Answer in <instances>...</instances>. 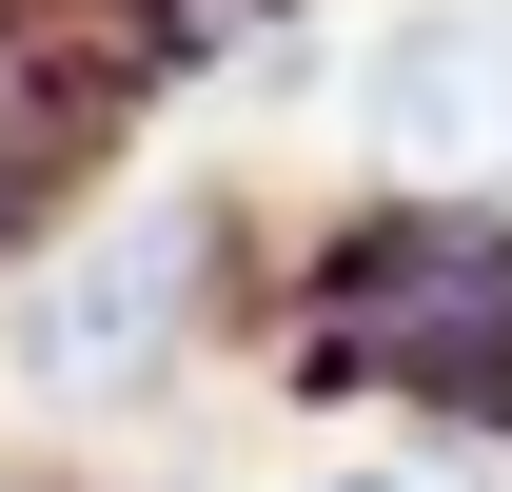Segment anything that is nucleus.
Masks as SVG:
<instances>
[{
  "mask_svg": "<svg viewBox=\"0 0 512 492\" xmlns=\"http://www.w3.org/2000/svg\"><path fill=\"white\" fill-rule=\"evenodd\" d=\"M276 374L316 414H414V433H512V197L375 178L276 256Z\"/></svg>",
  "mask_w": 512,
  "mask_h": 492,
  "instance_id": "nucleus-1",
  "label": "nucleus"
},
{
  "mask_svg": "<svg viewBox=\"0 0 512 492\" xmlns=\"http://www.w3.org/2000/svg\"><path fill=\"white\" fill-rule=\"evenodd\" d=\"M237 296V197L217 178H119L79 197V217H40L20 237V276H0V394L20 414H138L158 374H197V335Z\"/></svg>",
  "mask_w": 512,
  "mask_h": 492,
  "instance_id": "nucleus-2",
  "label": "nucleus"
},
{
  "mask_svg": "<svg viewBox=\"0 0 512 492\" xmlns=\"http://www.w3.org/2000/svg\"><path fill=\"white\" fill-rule=\"evenodd\" d=\"M335 99H355V138H375V178L512 197V0H394Z\"/></svg>",
  "mask_w": 512,
  "mask_h": 492,
  "instance_id": "nucleus-3",
  "label": "nucleus"
},
{
  "mask_svg": "<svg viewBox=\"0 0 512 492\" xmlns=\"http://www.w3.org/2000/svg\"><path fill=\"white\" fill-rule=\"evenodd\" d=\"M40 197H60V158H20V138H0V276H20V237H40Z\"/></svg>",
  "mask_w": 512,
  "mask_h": 492,
  "instance_id": "nucleus-4",
  "label": "nucleus"
},
{
  "mask_svg": "<svg viewBox=\"0 0 512 492\" xmlns=\"http://www.w3.org/2000/svg\"><path fill=\"white\" fill-rule=\"evenodd\" d=\"M296 492H434V473H296Z\"/></svg>",
  "mask_w": 512,
  "mask_h": 492,
  "instance_id": "nucleus-5",
  "label": "nucleus"
}]
</instances>
